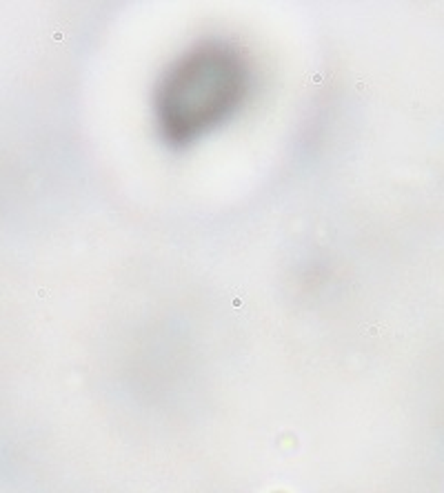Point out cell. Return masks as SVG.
I'll return each instance as SVG.
<instances>
[{"label": "cell", "mask_w": 444, "mask_h": 493, "mask_svg": "<svg viewBox=\"0 0 444 493\" xmlns=\"http://www.w3.org/2000/svg\"><path fill=\"white\" fill-rule=\"evenodd\" d=\"M247 87L245 65L224 47H200L176 65L158 93V116L169 138L187 140L236 109Z\"/></svg>", "instance_id": "cell-1"}]
</instances>
